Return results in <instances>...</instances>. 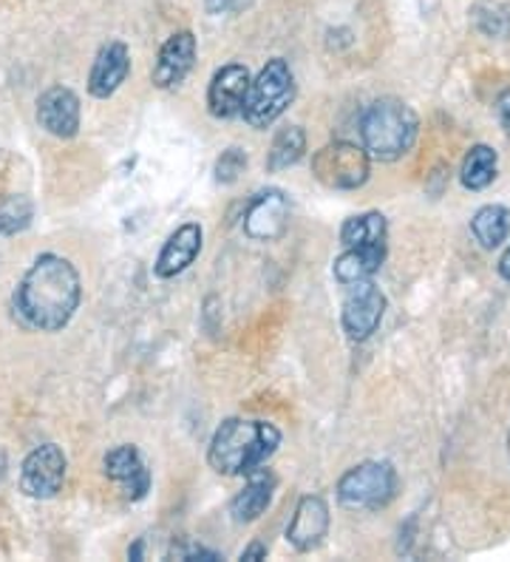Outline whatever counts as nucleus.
Returning <instances> with one entry per match:
<instances>
[{"mask_svg": "<svg viewBox=\"0 0 510 562\" xmlns=\"http://www.w3.org/2000/svg\"><path fill=\"white\" fill-rule=\"evenodd\" d=\"M82 302V281L66 256L41 254L12 295V313L34 333H60Z\"/></svg>", "mask_w": 510, "mask_h": 562, "instance_id": "1", "label": "nucleus"}, {"mask_svg": "<svg viewBox=\"0 0 510 562\" xmlns=\"http://www.w3.org/2000/svg\"><path fill=\"white\" fill-rule=\"evenodd\" d=\"M281 429L270 420L227 418L213 432L207 446V463L225 477H247L256 469L267 467V460L279 452Z\"/></svg>", "mask_w": 510, "mask_h": 562, "instance_id": "2", "label": "nucleus"}, {"mask_svg": "<svg viewBox=\"0 0 510 562\" xmlns=\"http://www.w3.org/2000/svg\"><path fill=\"white\" fill-rule=\"evenodd\" d=\"M420 134V120L397 97H381L374 100L361 117V143L372 159L395 162L403 154L411 151Z\"/></svg>", "mask_w": 510, "mask_h": 562, "instance_id": "3", "label": "nucleus"}, {"mask_svg": "<svg viewBox=\"0 0 510 562\" xmlns=\"http://www.w3.org/2000/svg\"><path fill=\"white\" fill-rule=\"evenodd\" d=\"M293 69H290V63L281 60V57H272V60H267L264 69L259 71V77L250 80V91H247L241 117H245V123L250 125V128L264 131L293 105Z\"/></svg>", "mask_w": 510, "mask_h": 562, "instance_id": "4", "label": "nucleus"}, {"mask_svg": "<svg viewBox=\"0 0 510 562\" xmlns=\"http://www.w3.org/2000/svg\"><path fill=\"white\" fill-rule=\"evenodd\" d=\"M338 503L352 512H377L395 501L397 472L386 460H366L338 481Z\"/></svg>", "mask_w": 510, "mask_h": 562, "instance_id": "5", "label": "nucleus"}, {"mask_svg": "<svg viewBox=\"0 0 510 562\" xmlns=\"http://www.w3.org/2000/svg\"><path fill=\"white\" fill-rule=\"evenodd\" d=\"M369 171H372V157L366 148L347 139L327 143L313 157V177L332 191H358L366 186Z\"/></svg>", "mask_w": 510, "mask_h": 562, "instance_id": "6", "label": "nucleus"}, {"mask_svg": "<svg viewBox=\"0 0 510 562\" xmlns=\"http://www.w3.org/2000/svg\"><path fill=\"white\" fill-rule=\"evenodd\" d=\"M383 316H386V295L372 279L347 284V299L340 310V324L349 341H366L377 333Z\"/></svg>", "mask_w": 510, "mask_h": 562, "instance_id": "7", "label": "nucleus"}, {"mask_svg": "<svg viewBox=\"0 0 510 562\" xmlns=\"http://www.w3.org/2000/svg\"><path fill=\"white\" fill-rule=\"evenodd\" d=\"M68 460L57 443L34 446L21 467V492L32 501H52L66 483Z\"/></svg>", "mask_w": 510, "mask_h": 562, "instance_id": "8", "label": "nucleus"}, {"mask_svg": "<svg viewBox=\"0 0 510 562\" xmlns=\"http://www.w3.org/2000/svg\"><path fill=\"white\" fill-rule=\"evenodd\" d=\"M82 120L80 97L68 86H52L37 97V123L46 134L57 139L77 137Z\"/></svg>", "mask_w": 510, "mask_h": 562, "instance_id": "9", "label": "nucleus"}, {"mask_svg": "<svg viewBox=\"0 0 510 562\" xmlns=\"http://www.w3.org/2000/svg\"><path fill=\"white\" fill-rule=\"evenodd\" d=\"M250 71L241 63H227L213 75L211 86H207V111L216 120H233L241 117L245 109L247 91H250Z\"/></svg>", "mask_w": 510, "mask_h": 562, "instance_id": "10", "label": "nucleus"}, {"mask_svg": "<svg viewBox=\"0 0 510 562\" xmlns=\"http://www.w3.org/2000/svg\"><path fill=\"white\" fill-rule=\"evenodd\" d=\"M329 531V506L320 494H304L295 506V515L286 526V542L295 551L306 554V551L318 549L324 537Z\"/></svg>", "mask_w": 510, "mask_h": 562, "instance_id": "11", "label": "nucleus"}, {"mask_svg": "<svg viewBox=\"0 0 510 562\" xmlns=\"http://www.w3.org/2000/svg\"><path fill=\"white\" fill-rule=\"evenodd\" d=\"M286 222H290V202L284 193L270 188L247 205L245 234L252 241H275L284 236Z\"/></svg>", "mask_w": 510, "mask_h": 562, "instance_id": "12", "label": "nucleus"}, {"mask_svg": "<svg viewBox=\"0 0 510 562\" xmlns=\"http://www.w3.org/2000/svg\"><path fill=\"white\" fill-rule=\"evenodd\" d=\"M193 63H196V37L184 29V32H177V35H170L162 43L154 71H150V80H154L157 89H173L191 75Z\"/></svg>", "mask_w": 510, "mask_h": 562, "instance_id": "13", "label": "nucleus"}, {"mask_svg": "<svg viewBox=\"0 0 510 562\" xmlns=\"http://www.w3.org/2000/svg\"><path fill=\"white\" fill-rule=\"evenodd\" d=\"M202 225L199 222H184L179 225L173 234L168 236V241L159 250L157 261H154V273L159 279H177L179 273L191 268L196 256L202 254Z\"/></svg>", "mask_w": 510, "mask_h": 562, "instance_id": "14", "label": "nucleus"}, {"mask_svg": "<svg viewBox=\"0 0 510 562\" xmlns=\"http://www.w3.org/2000/svg\"><path fill=\"white\" fill-rule=\"evenodd\" d=\"M102 467H105V477H109V481H114L116 486H123L128 501H143L145 494H148L150 472L148 467H145L143 454H139L136 446H114V449L105 454V460H102Z\"/></svg>", "mask_w": 510, "mask_h": 562, "instance_id": "15", "label": "nucleus"}, {"mask_svg": "<svg viewBox=\"0 0 510 562\" xmlns=\"http://www.w3.org/2000/svg\"><path fill=\"white\" fill-rule=\"evenodd\" d=\"M131 75V52L123 41H111L97 52L89 75V91L97 100H109Z\"/></svg>", "mask_w": 510, "mask_h": 562, "instance_id": "16", "label": "nucleus"}, {"mask_svg": "<svg viewBox=\"0 0 510 562\" xmlns=\"http://www.w3.org/2000/svg\"><path fill=\"white\" fill-rule=\"evenodd\" d=\"M272 492H275V474L267 467L256 469L247 474L245 488L230 501V517L236 522H252L259 520L272 503Z\"/></svg>", "mask_w": 510, "mask_h": 562, "instance_id": "17", "label": "nucleus"}, {"mask_svg": "<svg viewBox=\"0 0 510 562\" xmlns=\"http://www.w3.org/2000/svg\"><path fill=\"white\" fill-rule=\"evenodd\" d=\"M383 261H386V245H352L343 247V254L335 259L332 273L347 288L354 281L372 279L383 268Z\"/></svg>", "mask_w": 510, "mask_h": 562, "instance_id": "18", "label": "nucleus"}, {"mask_svg": "<svg viewBox=\"0 0 510 562\" xmlns=\"http://www.w3.org/2000/svg\"><path fill=\"white\" fill-rule=\"evenodd\" d=\"M306 154V134L301 125H284L279 128V134L272 137L270 151H267V171L279 173L293 168L304 159Z\"/></svg>", "mask_w": 510, "mask_h": 562, "instance_id": "19", "label": "nucleus"}, {"mask_svg": "<svg viewBox=\"0 0 510 562\" xmlns=\"http://www.w3.org/2000/svg\"><path fill=\"white\" fill-rule=\"evenodd\" d=\"M471 234L485 250H497L510 234V213L502 205H485L471 220Z\"/></svg>", "mask_w": 510, "mask_h": 562, "instance_id": "20", "label": "nucleus"}, {"mask_svg": "<svg viewBox=\"0 0 510 562\" xmlns=\"http://www.w3.org/2000/svg\"><path fill=\"white\" fill-rule=\"evenodd\" d=\"M388 239V222L383 213L369 211L361 216H352L340 225V241L343 247L352 245H386Z\"/></svg>", "mask_w": 510, "mask_h": 562, "instance_id": "21", "label": "nucleus"}, {"mask_svg": "<svg viewBox=\"0 0 510 562\" xmlns=\"http://www.w3.org/2000/svg\"><path fill=\"white\" fill-rule=\"evenodd\" d=\"M460 179L468 191H483L497 179V151L490 145H474L463 162Z\"/></svg>", "mask_w": 510, "mask_h": 562, "instance_id": "22", "label": "nucleus"}, {"mask_svg": "<svg viewBox=\"0 0 510 562\" xmlns=\"http://www.w3.org/2000/svg\"><path fill=\"white\" fill-rule=\"evenodd\" d=\"M34 220V205L23 193H9L0 200V236L23 234Z\"/></svg>", "mask_w": 510, "mask_h": 562, "instance_id": "23", "label": "nucleus"}, {"mask_svg": "<svg viewBox=\"0 0 510 562\" xmlns=\"http://www.w3.org/2000/svg\"><path fill=\"white\" fill-rule=\"evenodd\" d=\"M247 168V154L241 148H227L222 157L216 159V182L222 186H233Z\"/></svg>", "mask_w": 510, "mask_h": 562, "instance_id": "24", "label": "nucleus"}, {"mask_svg": "<svg viewBox=\"0 0 510 562\" xmlns=\"http://www.w3.org/2000/svg\"><path fill=\"white\" fill-rule=\"evenodd\" d=\"M170 560H222L216 551L204 549V546H196V542H179L170 549Z\"/></svg>", "mask_w": 510, "mask_h": 562, "instance_id": "25", "label": "nucleus"}, {"mask_svg": "<svg viewBox=\"0 0 510 562\" xmlns=\"http://www.w3.org/2000/svg\"><path fill=\"white\" fill-rule=\"evenodd\" d=\"M241 7H247V0H207V12L213 14L238 12Z\"/></svg>", "mask_w": 510, "mask_h": 562, "instance_id": "26", "label": "nucleus"}, {"mask_svg": "<svg viewBox=\"0 0 510 562\" xmlns=\"http://www.w3.org/2000/svg\"><path fill=\"white\" fill-rule=\"evenodd\" d=\"M241 560H247V562L267 560V546L264 542H252V546H247V549L241 551Z\"/></svg>", "mask_w": 510, "mask_h": 562, "instance_id": "27", "label": "nucleus"}, {"mask_svg": "<svg viewBox=\"0 0 510 562\" xmlns=\"http://www.w3.org/2000/svg\"><path fill=\"white\" fill-rule=\"evenodd\" d=\"M499 120H502L505 128L510 131V91L502 97V100H499Z\"/></svg>", "mask_w": 510, "mask_h": 562, "instance_id": "28", "label": "nucleus"}, {"mask_svg": "<svg viewBox=\"0 0 510 562\" xmlns=\"http://www.w3.org/2000/svg\"><path fill=\"white\" fill-rule=\"evenodd\" d=\"M499 276H502L505 281H510V247L502 254V259H499Z\"/></svg>", "mask_w": 510, "mask_h": 562, "instance_id": "29", "label": "nucleus"}, {"mask_svg": "<svg viewBox=\"0 0 510 562\" xmlns=\"http://www.w3.org/2000/svg\"><path fill=\"white\" fill-rule=\"evenodd\" d=\"M3 477H7V454L0 452V483H3Z\"/></svg>", "mask_w": 510, "mask_h": 562, "instance_id": "30", "label": "nucleus"}, {"mask_svg": "<svg viewBox=\"0 0 510 562\" xmlns=\"http://www.w3.org/2000/svg\"><path fill=\"white\" fill-rule=\"evenodd\" d=\"M508 454H510V432H508Z\"/></svg>", "mask_w": 510, "mask_h": 562, "instance_id": "31", "label": "nucleus"}]
</instances>
